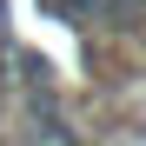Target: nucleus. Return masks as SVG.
<instances>
[{
	"label": "nucleus",
	"instance_id": "nucleus-1",
	"mask_svg": "<svg viewBox=\"0 0 146 146\" xmlns=\"http://www.w3.org/2000/svg\"><path fill=\"white\" fill-rule=\"evenodd\" d=\"M53 7H66V13H106V0H53Z\"/></svg>",
	"mask_w": 146,
	"mask_h": 146
}]
</instances>
